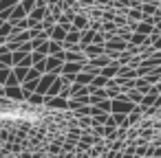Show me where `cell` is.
Listing matches in <instances>:
<instances>
[{
    "label": "cell",
    "instance_id": "obj_1",
    "mask_svg": "<svg viewBox=\"0 0 161 158\" xmlns=\"http://www.w3.org/2000/svg\"><path fill=\"white\" fill-rule=\"evenodd\" d=\"M80 70H84V62H64V66H62V77L66 79V81H73L75 79V75L80 73Z\"/></svg>",
    "mask_w": 161,
    "mask_h": 158
},
{
    "label": "cell",
    "instance_id": "obj_2",
    "mask_svg": "<svg viewBox=\"0 0 161 158\" xmlns=\"http://www.w3.org/2000/svg\"><path fill=\"white\" fill-rule=\"evenodd\" d=\"M132 110H135V105L130 103V99H113L110 101V112H115V114H126Z\"/></svg>",
    "mask_w": 161,
    "mask_h": 158
},
{
    "label": "cell",
    "instance_id": "obj_3",
    "mask_svg": "<svg viewBox=\"0 0 161 158\" xmlns=\"http://www.w3.org/2000/svg\"><path fill=\"white\" fill-rule=\"evenodd\" d=\"M62 66H64V57L47 55V73H55V75H60V73H62Z\"/></svg>",
    "mask_w": 161,
    "mask_h": 158
},
{
    "label": "cell",
    "instance_id": "obj_4",
    "mask_svg": "<svg viewBox=\"0 0 161 158\" xmlns=\"http://www.w3.org/2000/svg\"><path fill=\"white\" fill-rule=\"evenodd\" d=\"M55 77H58L55 73H44V75H40L36 92H40V94H47V90L51 88V84H53V79H55Z\"/></svg>",
    "mask_w": 161,
    "mask_h": 158
},
{
    "label": "cell",
    "instance_id": "obj_5",
    "mask_svg": "<svg viewBox=\"0 0 161 158\" xmlns=\"http://www.w3.org/2000/svg\"><path fill=\"white\" fill-rule=\"evenodd\" d=\"M47 13H49V9H47L44 5H36V7L29 11V16H27V18H29L33 24H38V22H42V18H44Z\"/></svg>",
    "mask_w": 161,
    "mask_h": 158
},
{
    "label": "cell",
    "instance_id": "obj_6",
    "mask_svg": "<svg viewBox=\"0 0 161 158\" xmlns=\"http://www.w3.org/2000/svg\"><path fill=\"white\" fill-rule=\"evenodd\" d=\"M66 33H69V29H66V27L55 24V27L49 31V38H51L53 42H64V40H66Z\"/></svg>",
    "mask_w": 161,
    "mask_h": 158
},
{
    "label": "cell",
    "instance_id": "obj_7",
    "mask_svg": "<svg viewBox=\"0 0 161 158\" xmlns=\"http://www.w3.org/2000/svg\"><path fill=\"white\" fill-rule=\"evenodd\" d=\"M80 35H82V31L80 29H69V33H66V40H64V46H75V44H80Z\"/></svg>",
    "mask_w": 161,
    "mask_h": 158
},
{
    "label": "cell",
    "instance_id": "obj_8",
    "mask_svg": "<svg viewBox=\"0 0 161 158\" xmlns=\"http://www.w3.org/2000/svg\"><path fill=\"white\" fill-rule=\"evenodd\" d=\"M108 64H110V57L108 55H97V57H91V62H88L86 68H104Z\"/></svg>",
    "mask_w": 161,
    "mask_h": 158
},
{
    "label": "cell",
    "instance_id": "obj_9",
    "mask_svg": "<svg viewBox=\"0 0 161 158\" xmlns=\"http://www.w3.org/2000/svg\"><path fill=\"white\" fill-rule=\"evenodd\" d=\"M119 73V62H110L108 66H104V68H99V75L102 77H106V79H110V77H115Z\"/></svg>",
    "mask_w": 161,
    "mask_h": 158
},
{
    "label": "cell",
    "instance_id": "obj_10",
    "mask_svg": "<svg viewBox=\"0 0 161 158\" xmlns=\"http://www.w3.org/2000/svg\"><path fill=\"white\" fill-rule=\"evenodd\" d=\"M3 92H5L7 97H14V99H27V97H29L25 90H20V86H5Z\"/></svg>",
    "mask_w": 161,
    "mask_h": 158
},
{
    "label": "cell",
    "instance_id": "obj_11",
    "mask_svg": "<svg viewBox=\"0 0 161 158\" xmlns=\"http://www.w3.org/2000/svg\"><path fill=\"white\" fill-rule=\"evenodd\" d=\"M86 55L88 57H97V55H106V48H104V44H88L86 48Z\"/></svg>",
    "mask_w": 161,
    "mask_h": 158
},
{
    "label": "cell",
    "instance_id": "obj_12",
    "mask_svg": "<svg viewBox=\"0 0 161 158\" xmlns=\"http://www.w3.org/2000/svg\"><path fill=\"white\" fill-rule=\"evenodd\" d=\"M93 77H95L93 73H82V70H80V73L75 75V79H73V81H75V84H80V86H91Z\"/></svg>",
    "mask_w": 161,
    "mask_h": 158
},
{
    "label": "cell",
    "instance_id": "obj_13",
    "mask_svg": "<svg viewBox=\"0 0 161 158\" xmlns=\"http://www.w3.org/2000/svg\"><path fill=\"white\" fill-rule=\"evenodd\" d=\"M135 33H141V35H150V33H154V24H150V22H139L137 27H135Z\"/></svg>",
    "mask_w": 161,
    "mask_h": 158
},
{
    "label": "cell",
    "instance_id": "obj_14",
    "mask_svg": "<svg viewBox=\"0 0 161 158\" xmlns=\"http://www.w3.org/2000/svg\"><path fill=\"white\" fill-rule=\"evenodd\" d=\"M104 48H106V55L113 53V51H124L126 48V42H121V40H108V44Z\"/></svg>",
    "mask_w": 161,
    "mask_h": 158
},
{
    "label": "cell",
    "instance_id": "obj_15",
    "mask_svg": "<svg viewBox=\"0 0 161 158\" xmlns=\"http://www.w3.org/2000/svg\"><path fill=\"white\" fill-rule=\"evenodd\" d=\"M64 42H49V55H58V57H64Z\"/></svg>",
    "mask_w": 161,
    "mask_h": 158
},
{
    "label": "cell",
    "instance_id": "obj_16",
    "mask_svg": "<svg viewBox=\"0 0 161 158\" xmlns=\"http://www.w3.org/2000/svg\"><path fill=\"white\" fill-rule=\"evenodd\" d=\"M11 31H14V24H11V22H3V24H0V42H3V44H5V40L11 35Z\"/></svg>",
    "mask_w": 161,
    "mask_h": 158
},
{
    "label": "cell",
    "instance_id": "obj_17",
    "mask_svg": "<svg viewBox=\"0 0 161 158\" xmlns=\"http://www.w3.org/2000/svg\"><path fill=\"white\" fill-rule=\"evenodd\" d=\"M128 42H130L132 46H137V44H150V40H148V35H141V33H135V35H128Z\"/></svg>",
    "mask_w": 161,
    "mask_h": 158
},
{
    "label": "cell",
    "instance_id": "obj_18",
    "mask_svg": "<svg viewBox=\"0 0 161 158\" xmlns=\"http://www.w3.org/2000/svg\"><path fill=\"white\" fill-rule=\"evenodd\" d=\"M64 99H66V97H62V94H60V97H47L44 103H47V105H53V108H64Z\"/></svg>",
    "mask_w": 161,
    "mask_h": 158
},
{
    "label": "cell",
    "instance_id": "obj_19",
    "mask_svg": "<svg viewBox=\"0 0 161 158\" xmlns=\"http://www.w3.org/2000/svg\"><path fill=\"white\" fill-rule=\"evenodd\" d=\"M86 24H88V22H86V18H84V16H73V22H71V27H73V29L84 31V29H86Z\"/></svg>",
    "mask_w": 161,
    "mask_h": 158
},
{
    "label": "cell",
    "instance_id": "obj_20",
    "mask_svg": "<svg viewBox=\"0 0 161 158\" xmlns=\"http://www.w3.org/2000/svg\"><path fill=\"white\" fill-rule=\"evenodd\" d=\"M108 84V79L106 77H102V75H95L93 77V81H91V90H95V88H102V86H106Z\"/></svg>",
    "mask_w": 161,
    "mask_h": 158
},
{
    "label": "cell",
    "instance_id": "obj_21",
    "mask_svg": "<svg viewBox=\"0 0 161 158\" xmlns=\"http://www.w3.org/2000/svg\"><path fill=\"white\" fill-rule=\"evenodd\" d=\"M18 5V0H0V11H9Z\"/></svg>",
    "mask_w": 161,
    "mask_h": 158
},
{
    "label": "cell",
    "instance_id": "obj_22",
    "mask_svg": "<svg viewBox=\"0 0 161 158\" xmlns=\"http://www.w3.org/2000/svg\"><path fill=\"white\" fill-rule=\"evenodd\" d=\"M9 75H11V68H9V66H3V68H0V84H5Z\"/></svg>",
    "mask_w": 161,
    "mask_h": 158
},
{
    "label": "cell",
    "instance_id": "obj_23",
    "mask_svg": "<svg viewBox=\"0 0 161 158\" xmlns=\"http://www.w3.org/2000/svg\"><path fill=\"white\" fill-rule=\"evenodd\" d=\"M141 11H143V16H154V11H157V7L150 3V5H143L141 7Z\"/></svg>",
    "mask_w": 161,
    "mask_h": 158
},
{
    "label": "cell",
    "instance_id": "obj_24",
    "mask_svg": "<svg viewBox=\"0 0 161 158\" xmlns=\"http://www.w3.org/2000/svg\"><path fill=\"white\" fill-rule=\"evenodd\" d=\"M29 99H31L33 103H44V99H47V97H44V94H40V92H31V94H29Z\"/></svg>",
    "mask_w": 161,
    "mask_h": 158
},
{
    "label": "cell",
    "instance_id": "obj_25",
    "mask_svg": "<svg viewBox=\"0 0 161 158\" xmlns=\"http://www.w3.org/2000/svg\"><path fill=\"white\" fill-rule=\"evenodd\" d=\"M5 86H20V81H18V77L14 75V70H11V75L7 77V81H5Z\"/></svg>",
    "mask_w": 161,
    "mask_h": 158
},
{
    "label": "cell",
    "instance_id": "obj_26",
    "mask_svg": "<svg viewBox=\"0 0 161 158\" xmlns=\"http://www.w3.org/2000/svg\"><path fill=\"white\" fill-rule=\"evenodd\" d=\"M97 105H99V110H110V101H108V99H102Z\"/></svg>",
    "mask_w": 161,
    "mask_h": 158
},
{
    "label": "cell",
    "instance_id": "obj_27",
    "mask_svg": "<svg viewBox=\"0 0 161 158\" xmlns=\"http://www.w3.org/2000/svg\"><path fill=\"white\" fill-rule=\"evenodd\" d=\"M128 16H130V18H135V20H143V13H139V11H130Z\"/></svg>",
    "mask_w": 161,
    "mask_h": 158
},
{
    "label": "cell",
    "instance_id": "obj_28",
    "mask_svg": "<svg viewBox=\"0 0 161 158\" xmlns=\"http://www.w3.org/2000/svg\"><path fill=\"white\" fill-rule=\"evenodd\" d=\"M128 99H132V101H141L143 97H141L139 92H130V94H128Z\"/></svg>",
    "mask_w": 161,
    "mask_h": 158
},
{
    "label": "cell",
    "instance_id": "obj_29",
    "mask_svg": "<svg viewBox=\"0 0 161 158\" xmlns=\"http://www.w3.org/2000/svg\"><path fill=\"white\" fill-rule=\"evenodd\" d=\"M154 29L161 33V18H157V22H154Z\"/></svg>",
    "mask_w": 161,
    "mask_h": 158
},
{
    "label": "cell",
    "instance_id": "obj_30",
    "mask_svg": "<svg viewBox=\"0 0 161 158\" xmlns=\"http://www.w3.org/2000/svg\"><path fill=\"white\" fill-rule=\"evenodd\" d=\"M49 5L53 7V5H60V0H49Z\"/></svg>",
    "mask_w": 161,
    "mask_h": 158
},
{
    "label": "cell",
    "instance_id": "obj_31",
    "mask_svg": "<svg viewBox=\"0 0 161 158\" xmlns=\"http://www.w3.org/2000/svg\"><path fill=\"white\" fill-rule=\"evenodd\" d=\"M0 24H3V20H0Z\"/></svg>",
    "mask_w": 161,
    "mask_h": 158
},
{
    "label": "cell",
    "instance_id": "obj_32",
    "mask_svg": "<svg viewBox=\"0 0 161 158\" xmlns=\"http://www.w3.org/2000/svg\"><path fill=\"white\" fill-rule=\"evenodd\" d=\"M159 13H161V9H159Z\"/></svg>",
    "mask_w": 161,
    "mask_h": 158
}]
</instances>
